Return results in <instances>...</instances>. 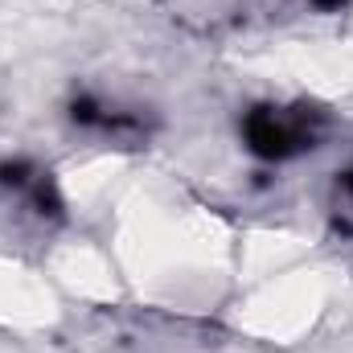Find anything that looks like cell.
Wrapping results in <instances>:
<instances>
[{
    "instance_id": "277c9868",
    "label": "cell",
    "mask_w": 353,
    "mask_h": 353,
    "mask_svg": "<svg viewBox=\"0 0 353 353\" xmlns=\"http://www.w3.org/2000/svg\"><path fill=\"white\" fill-rule=\"evenodd\" d=\"M333 214H337V222L353 226V161L333 176Z\"/></svg>"
},
{
    "instance_id": "6da1fadb",
    "label": "cell",
    "mask_w": 353,
    "mask_h": 353,
    "mask_svg": "<svg viewBox=\"0 0 353 353\" xmlns=\"http://www.w3.org/2000/svg\"><path fill=\"white\" fill-rule=\"evenodd\" d=\"M239 136L255 161L288 165L325 144L329 115L312 103H255L239 119Z\"/></svg>"
},
{
    "instance_id": "7a4b0ae2",
    "label": "cell",
    "mask_w": 353,
    "mask_h": 353,
    "mask_svg": "<svg viewBox=\"0 0 353 353\" xmlns=\"http://www.w3.org/2000/svg\"><path fill=\"white\" fill-rule=\"evenodd\" d=\"M70 123L90 132V136L115 140V144H140L152 132L148 115L140 107H128V103H115V99H103V94H79L70 103Z\"/></svg>"
},
{
    "instance_id": "5b68a950",
    "label": "cell",
    "mask_w": 353,
    "mask_h": 353,
    "mask_svg": "<svg viewBox=\"0 0 353 353\" xmlns=\"http://www.w3.org/2000/svg\"><path fill=\"white\" fill-rule=\"evenodd\" d=\"M308 4H312L316 12H341V8H345L350 0H308Z\"/></svg>"
},
{
    "instance_id": "3957f363",
    "label": "cell",
    "mask_w": 353,
    "mask_h": 353,
    "mask_svg": "<svg viewBox=\"0 0 353 353\" xmlns=\"http://www.w3.org/2000/svg\"><path fill=\"white\" fill-rule=\"evenodd\" d=\"M0 189L37 222H58L66 214V201H62V189H58L54 173L25 161V157L0 165Z\"/></svg>"
}]
</instances>
